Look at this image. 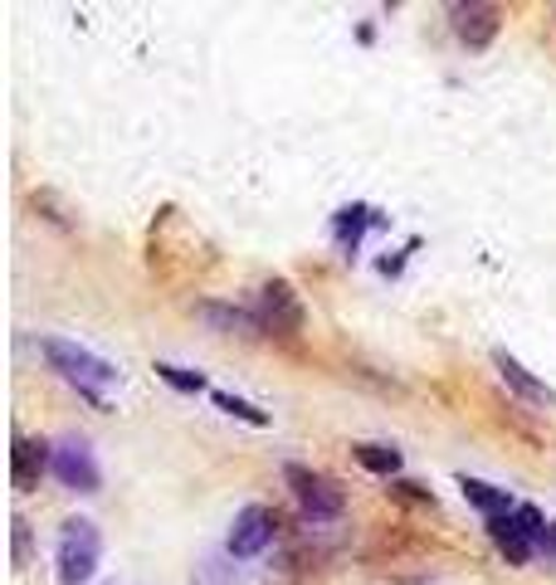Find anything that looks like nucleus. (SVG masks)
Here are the masks:
<instances>
[{
	"label": "nucleus",
	"instance_id": "obj_1",
	"mask_svg": "<svg viewBox=\"0 0 556 585\" xmlns=\"http://www.w3.org/2000/svg\"><path fill=\"white\" fill-rule=\"evenodd\" d=\"M40 352H44V362H50L78 390V396H88L94 405H108V390L118 386V366H112V362L94 356L88 346L69 342V336H44Z\"/></svg>",
	"mask_w": 556,
	"mask_h": 585
},
{
	"label": "nucleus",
	"instance_id": "obj_2",
	"mask_svg": "<svg viewBox=\"0 0 556 585\" xmlns=\"http://www.w3.org/2000/svg\"><path fill=\"white\" fill-rule=\"evenodd\" d=\"M103 556V537L88 517H69L59 527V547H54V566H59V585H88Z\"/></svg>",
	"mask_w": 556,
	"mask_h": 585
},
{
	"label": "nucleus",
	"instance_id": "obj_3",
	"mask_svg": "<svg viewBox=\"0 0 556 585\" xmlns=\"http://www.w3.org/2000/svg\"><path fill=\"white\" fill-rule=\"evenodd\" d=\"M283 478H288L303 517H313V522H332V517H342V488H337L332 478L313 474L308 464H283Z\"/></svg>",
	"mask_w": 556,
	"mask_h": 585
},
{
	"label": "nucleus",
	"instance_id": "obj_4",
	"mask_svg": "<svg viewBox=\"0 0 556 585\" xmlns=\"http://www.w3.org/2000/svg\"><path fill=\"white\" fill-rule=\"evenodd\" d=\"M50 474L59 478L64 488H74V493H98V483H103L94 449H88V439H78V434L54 444V468H50Z\"/></svg>",
	"mask_w": 556,
	"mask_h": 585
},
{
	"label": "nucleus",
	"instance_id": "obj_5",
	"mask_svg": "<svg viewBox=\"0 0 556 585\" xmlns=\"http://www.w3.org/2000/svg\"><path fill=\"white\" fill-rule=\"evenodd\" d=\"M274 532H279V522H274V512L269 508H259V503H249V508L235 517V527H230V556H240V561H249V556H259L269 542H274Z\"/></svg>",
	"mask_w": 556,
	"mask_h": 585
},
{
	"label": "nucleus",
	"instance_id": "obj_6",
	"mask_svg": "<svg viewBox=\"0 0 556 585\" xmlns=\"http://www.w3.org/2000/svg\"><path fill=\"white\" fill-rule=\"evenodd\" d=\"M259 322H264V332H283V336H293V332L303 328V302H298V292L283 284V278H274V284L264 288Z\"/></svg>",
	"mask_w": 556,
	"mask_h": 585
},
{
	"label": "nucleus",
	"instance_id": "obj_7",
	"mask_svg": "<svg viewBox=\"0 0 556 585\" xmlns=\"http://www.w3.org/2000/svg\"><path fill=\"white\" fill-rule=\"evenodd\" d=\"M493 366H498V376H503L522 400H532V405H556V390L547 386V380H537V376H532V371L522 366L513 352H493Z\"/></svg>",
	"mask_w": 556,
	"mask_h": 585
},
{
	"label": "nucleus",
	"instance_id": "obj_8",
	"mask_svg": "<svg viewBox=\"0 0 556 585\" xmlns=\"http://www.w3.org/2000/svg\"><path fill=\"white\" fill-rule=\"evenodd\" d=\"M44 468H54V449L44 444V439H15V449H10V474H15V488L40 483Z\"/></svg>",
	"mask_w": 556,
	"mask_h": 585
},
{
	"label": "nucleus",
	"instance_id": "obj_9",
	"mask_svg": "<svg viewBox=\"0 0 556 585\" xmlns=\"http://www.w3.org/2000/svg\"><path fill=\"white\" fill-rule=\"evenodd\" d=\"M454 30H459V40L469 44V49H483L488 40L498 35V10L493 5H454Z\"/></svg>",
	"mask_w": 556,
	"mask_h": 585
},
{
	"label": "nucleus",
	"instance_id": "obj_10",
	"mask_svg": "<svg viewBox=\"0 0 556 585\" xmlns=\"http://www.w3.org/2000/svg\"><path fill=\"white\" fill-rule=\"evenodd\" d=\"M488 537H493V547L503 551V556L513 561V566H527V561H532V547H537V542H532V537L513 522V512L488 517Z\"/></svg>",
	"mask_w": 556,
	"mask_h": 585
},
{
	"label": "nucleus",
	"instance_id": "obj_11",
	"mask_svg": "<svg viewBox=\"0 0 556 585\" xmlns=\"http://www.w3.org/2000/svg\"><path fill=\"white\" fill-rule=\"evenodd\" d=\"M196 312L210 322V328H220V332H240V336L264 332V322H259V312H249V308H225V302H200Z\"/></svg>",
	"mask_w": 556,
	"mask_h": 585
},
{
	"label": "nucleus",
	"instance_id": "obj_12",
	"mask_svg": "<svg viewBox=\"0 0 556 585\" xmlns=\"http://www.w3.org/2000/svg\"><path fill=\"white\" fill-rule=\"evenodd\" d=\"M459 488H464V498H469L483 517H503V512L517 508V503L508 498L503 488H493V483H483V478H459Z\"/></svg>",
	"mask_w": 556,
	"mask_h": 585
},
{
	"label": "nucleus",
	"instance_id": "obj_13",
	"mask_svg": "<svg viewBox=\"0 0 556 585\" xmlns=\"http://www.w3.org/2000/svg\"><path fill=\"white\" fill-rule=\"evenodd\" d=\"M357 464L367 468V474L391 478V474H401V449H391V444H357Z\"/></svg>",
	"mask_w": 556,
	"mask_h": 585
},
{
	"label": "nucleus",
	"instance_id": "obj_14",
	"mask_svg": "<svg viewBox=\"0 0 556 585\" xmlns=\"http://www.w3.org/2000/svg\"><path fill=\"white\" fill-rule=\"evenodd\" d=\"M156 376H162L166 386L186 390V396H196V390H210V386H206V376H200V371H181V366H172V362H162V366H156Z\"/></svg>",
	"mask_w": 556,
	"mask_h": 585
},
{
	"label": "nucleus",
	"instance_id": "obj_15",
	"mask_svg": "<svg viewBox=\"0 0 556 585\" xmlns=\"http://www.w3.org/2000/svg\"><path fill=\"white\" fill-rule=\"evenodd\" d=\"M513 522H517L537 547H547V527H552V522H542V512L532 508V503H517V508H513Z\"/></svg>",
	"mask_w": 556,
	"mask_h": 585
},
{
	"label": "nucleus",
	"instance_id": "obj_16",
	"mask_svg": "<svg viewBox=\"0 0 556 585\" xmlns=\"http://www.w3.org/2000/svg\"><path fill=\"white\" fill-rule=\"evenodd\" d=\"M210 400L220 405L225 415H240V420H249V424H269V415H264V410H254V405L240 400V396H225V390H210Z\"/></svg>",
	"mask_w": 556,
	"mask_h": 585
},
{
	"label": "nucleus",
	"instance_id": "obj_17",
	"mask_svg": "<svg viewBox=\"0 0 556 585\" xmlns=\"http://www.w3.org/2000/svg\"><path fill=\"white\" fill-rule=\"evenodd\" d=\"M367 216L371 210H342V216H337V234H342V244H351V250H357V234H361V224H367Z\"/></svg>",
	"mask_w": 556,
	"mask_h": 585
},
{
	"label": "nucleus",
	"instance_id": "obj_18",
	"mask_svg": "<svg viewBox=\"0 0 556 585\" xmlns=\"http://www.w3.org/2000/svg\"><path fill=\"white\" fill-rule=\"evenodd\" d=\"M25 551H30V527L15 522V561H20V566H25Z\"/></svg>",
	"mask_w": 556,
	"mask_h": 585
},
{
	"label": "nucleus",
	"instance_id": "obj_19",
	"mask_svg": "<svg viewBox=\"0 0 556 585\" xmlns=\"http://www.w3.org/2000/svg\"><path fill=\"white\" fill-rule=\"evenodd\" d=\"M547 547H552V551H556V522H552V527H547Z\"/></svg>",
	"mask_w": 556,
	"mask_h": 585
}]
</instances>
